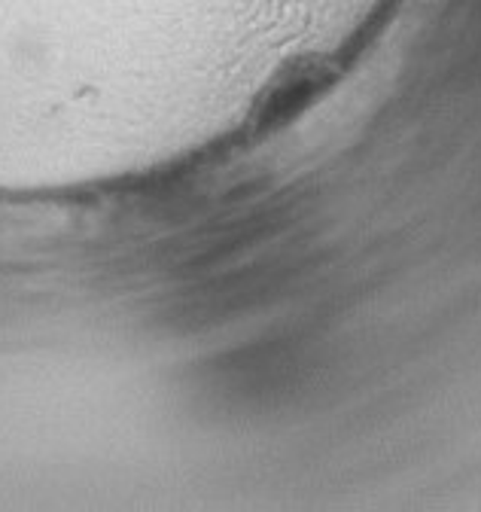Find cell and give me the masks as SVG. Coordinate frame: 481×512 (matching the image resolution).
<instances>
[{"mask_svg":"<svg viewBox=\"0 0 481 512\" xmlns=\"http://www.w3.org/2000/svg\"><path fill=\"white\" fill-rule=\"evenodd\" d=\"M0 189H25V186H0Z\"/></svg>","mask_w":481,"mask_h":512,"instance_id":"1","label":"cell"}]
</instances>
